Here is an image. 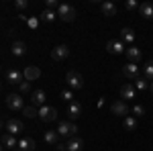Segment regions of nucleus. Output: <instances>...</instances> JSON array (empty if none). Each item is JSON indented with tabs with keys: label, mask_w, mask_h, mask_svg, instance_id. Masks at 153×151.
I'll list each match as a JSON object with an SVG mask.
<instances>
[{
	"label": "nucleus",
	"mask_w": 153,
	"mask_h": 151,
	"mask_svg": "<svg viewBox=\"0 0 153 151\" xmlns=\"http://www.w3.org/2000/svg\"><path fill=\"white\" fill-rule=\"evenodd\" d=\"M19 149L21 151H35V139L31 137H23L19 141Z\"/></svg>",
	"instance_id": "nucleus-20"
},
{
	"label": "nucleus",
	"mask_w": 153,
	"mask_h": 151,
	"mask_svg": "<svg viewBox=\"0 0 153 151\" xmlns=\"http://www.w3.org/2000/svg\"><path fill=\"white\" fill-rule=\"evenodd\" d=\"M57 16L61 19V21H65V23H74L76 16H78V12H76V8H74L71 4H59Z\"/></svg>",
	"instance_id": "nucleus-3"
},
{
	"label": "nucleus",
	"mask_w": 153,
	"mask_h": 151,
	"mask_svg": "<svg viewBox=\"0 0 153 151\" xmlns=\"http://www.w3.org/2000/svg\"><path fill=\"white\" fill-rule=\"evenodd\" d=\"M19 90H21V94H27L29 92V90H31V82H21V84H19Z\"/></svg>",
	"instance_id": "nucleus-33"
},
{
	"label": "nucleus",
	"mask_w": 153,
	"mask_h": 151,
	"mask_svg": "<svg viewBox=\"0 0 153 151\" xmlns=\"http://www.w3.org/2000/svg\"><path fill=\"white\" fill-rule=\"evenodd\" d=\"M125 55H127V59H129V63H139L141 57H143V51L139 49V47H135V45H129L127 51H125Z\"/></svg>",
	"instance_id": "nucleus-10"
},
{
	"label": "nucleus",
	"mask_w": 153,
	"mask_h": 151,
	"mask_svg": "<svg viewBox=\"0 0 153 151\" xmlns=\"http://www.w3.org/2000/svg\"><path fill=\"white\" fill-rule=\"evenodd\" d=\"M39 118H41L43 123H53V121L57 118V110H55L53 106H41V108H39Z\"/></svg>",
	"instance_id": "nucleus-8"
},
{
	"label": "nucleus",
	"mask_w": 153,
	"mask_h": 151,
	"mask_svg": "<svg viewBox=\"0 0 153 151\" xmlns=\"http://www.w3.org/2000/svg\"><path fill=\"white\" fill-rule=\"evenodd\" d=\"M139 12H141L143 19H149V21H151L153 19V4L151 2H143L141 6H139Z\"/></svg>",
	"instance_id": "nucleus-21"
},
{
	"label": "nucleus",
	"mask_w": 153,
	"mask_h": 151,
	"mask_svg": "<svg viewBox=\"0 0 153 151\" xmlns=\"http://www.w3.org/2000/svg\"><path fill=\"white\" fill-rule=\"evenodd\" d=\"M68 55H70V47L68 45H57L51 49V59L53 61H63Z\"/></svg>",
	"instance_id": "nucleus-9"
},
{
	"label": "nucleus",
	"mask_w": 153,
	"mask_h": 151,
	"mask_svg": "<svg viewBox=\"0 0 153 151\" xmlns=\"http://www.w3.org/2000/svg\"><path fill=\"white\" fill-rule=\"evenodd\" d=\"M23 115L27 116V118H35V116H39V110H37L33 104H29V106H25V108H23Z\"/></svg>",
	"instance_id": "nucleus-28"
},
{
	"label": "nucleus",
	"mask_w": 153,
	"mask_h": 151,
	"mask_svg": "<svg viewBox=\"0 0 153 151\" xmlns=\"http://www.w3.org/2000/svg\"><path fill=\"white\" fill-rule=\"evenodd\" d=\"M106 49H108V53H112V55H123V53L127 51V47H125V43H123L120 39H110V41L106 43Z\"/></svg>",
	"instance_id": "nucleus-7"
},
{
	"label": "nucleus",
	"mask_w": 153,
	"mask_h": 151,
	"mask_svg": "<svg viewBox=\"0 0 153 151\" xmlns=\"http://www.w3.org/2000/svg\"><path fill=\"white\" fill-rule=\"evenodd\" d=\"M10 51H12L14 57H23V55H27V43H25V41H14L12 47H10Z\"/></svg>",
	"instance_id": "nucleus-17"
},
{
	"label": "nucleus",
	"mask_w": 153,
	"mask_h": 151,
	"mask_svg": "<svg viewBox=\"0 0 153 151\" xmlns=\"http://www.w3.org/2000/svg\"><path fill=\"white\" fill-rule=\"evenodd\" d=\"M61 100H65V102H74V90H70V88H68V90H61Z\"/></svg>",
	"instance_id": "nucleus-29"
},
{
	"label": "nucleus",
	"mask_w": 153,
	"mask_h": 151,
	"mask_svg": "<svg viewBox=\"0 0 153 151\" xmlns=\"http://www.w3.org/2000/svg\"><path fill=\"white\" fill-rule=\"evenodd\" d=\"M6 106H8L10 110H23L25 108L23 96H21L19 92H10L8 96H6Z\"/></svg>",
	"instance_id": "nucleus-4"
},
{
	"label": "nucleus",
	"mask_w": 153,
	"mask_h": 151,
	"mask_svg": "<svg viewBox=\"0 0 153 151\" xmlns=\"http://www.w3.org/2000/svg\"><path fill=\"white\" fill-rule=\"evenodd\" d=\"M65 84L70 86V90H82L84 88V76L76 70H70L65 74Z\"/></svg>",
	"instance_id": "nucleus-1"
},
{
	"label": "nucleus",
	"mask_w": 153,
	"mask_h": 151,
	"mask_svg": "<svg viewBox=\"0 0 153 151\" xmlns=\"http://www.w3.org/2000/svg\"><path fill=\"white\" fill-rule=\"evenodd\" d=\"M80 115H82V106L78 104V102H71L70 108H68V116H70V121L74 123L76 118H80Z\"/></svg>",
	"instance_id": "nucleus-19"
},
{
	"label": "nucleus",
	"mask_w": 153,
	"mask_h": 151,
	"mask_svg": "<svg viewBox=\"0 0 153 151\" xmlns=\"http://www.w3.org/2000/svg\"><path fill=\"white\" fill-rule=\"evenodd\" d=\"M0 141H2V147H4V149H16V147H19L16 137H14V135H10V133H4Z\"/></svg>",
	"instance_id": "nucleus-15"
},
{
	"label": "nucleus",
	"mask_w": 153,
	"mask_h": 151,
	"mask_svg": "<svg viewBox=\"0 0 153 151\" xmlns=\"http://www.w3.org/2000/svg\"><path fill=\"white\" fill-rule=\"evenodd\" d=\"M43 139H45V143H47V145H57V141H59V133H57V131H45Z\"/></svg>",
	"instance_id": "nucleus-24"
},
{
	"label": "nucleus",
	"mask_w": 153,
	"mask_h": 151,
	"mask_svg": "<svg viewBox=\"0 0 153 151\" xmlns=\"http://www.w3.org/2000/svg\"><path fill=\"white\" fill-rule=\"evenodd\" d=\"M12 151H21V149H19V147H16V149H12Z\"/></svg>",
	"instance_id": "nucleus-39"
},
{
	"label": "nucleus",
	"mask_w": 153,
	"mask_h": 151,
	"mask_svg": "<svg viewBox=\"0 0 153 151\" xmlns=\"http://www.w3.org/2000/svg\"><path fill=\"white\" fill-rule=\"evenodd\" d=\"M12 6H14L16 10H25V8H29V0H14Z\"/></svg>",
	"instance_id": "nucleus-31"
},
{
	"label": "nucleus",
	"mask_w": 153,
	"mask_h": 151,
	"mask_svg": "<svg viewBox=\"0 0 153 151\" xmlns=\"http://www.w3.org/2000/svg\"><path fill=\"white\" fill-rule=\"evenodd\" d=\"M143 78L147 82H153V59H149V61L143 65Z\"/></svg>",
	"instance_id": "nucleus-25"
},
{
	"label": "nucleus",
	"mask_w": 153,
	"mask_h": 151,
	"mask_svg": "<svg viewBox=\"0 0 153 151\" xmlns=\"http://www.w3.org/2000/svg\"><path fill=\"white\" fill-rule=\"evenodd\" d=\"M4 76H6V82H8V84H21V82H25L23 78V71H19V70H14V68H12V70H6V74H4Z\"/></svg>",
	"instance_id": "nucleus-13"
},
{
	"label": "nucleus",
	"mask_w": 153,
	"mask_h": 151,
	"mask_svg": "<svg viewBox=\"0 0 153 151\" xmlns=\"http://www.w3.org/2000/svg\"><path fill=\"white\" fill-rule=\"evenodd\" d=\"M123 127L125 131H135L137 129V116H127V118H123Z\"/></svg>",
	"instance_id": "nucleus-26"
},
{
	"label": "nucleus",
	"mask_w": 153,
	"mask_h": 151,
	"mask_svg": "<svg viewBox=\"0 0 153 151\" xmlns=\"http://www.w3.org/2000/svg\"><path fill=\"white\" fill-rule=\"evenodd\" d=\"M149 90H151V94H153V82H151V86H149Z\"/></svg>",
	"instance_id": "nucleus-38"
},
{
	"label": "nucleus",
	"mask_w": 153,
	"mask_h": 151,
	"mask_svg": "<svg viewBox=\"0 0 153 151\" xmlns=\"http://www.w3.org/2000/svg\"><path fill=\"white\" fill-rule=\"evenodd\" d=\"M141 4L137 2V0H125V8L127 10H135V8H139Z\"/></svg>",
	"instance_id": "nucleus-32"
},
{
	"label": "nucleus",
	"mask_w": 153,
	"mask_h": 151,
	"mask_svg": "<svg viewBox=\"0 0 153 151\" xmlns=\"http://www.w3.org/2000/svg\"><path fill=\"white\" fill-rule=\"evenodd\" d=\"M131 98H135V86L127 82V84L120 86V100L127 102V100H131Z\"/></svg>",
	"instance_id": "nucleus-14"
},
{
	"label": "nucleus",
	"mask_w": 153,
	"mask_h": 151,
	"mask_svg": "<svg viewBox=\"0 0 153 151\" xmlns=\"http://www.w3.org/2000/svg\"><path fill=\"white\" fill-rule=\"evenodd\" d=\"M4 131L10 133V135H19V133L25 131V125L19 118H6V121H4Z\"/></svg>",
	"instance_id": "nucleus-5"
},
{
	"label": "nucleus",
	"mask_w": 153,
	"mask_h": 151,
	"mask_svg": "<svg viewBox=\"0 0 153 151\" xmlns=\"http://www.w3.org/2000/svg\"><path fill=\"white\" fill-rule=\"evenodd\" d=\"M45 8H49V10H53V8H59L57 0H47V2H45Z\"/></svg>",
	"instance_id": "nucleus-34"
},
{
	"label": "nucleus",
	"mask_w": 153,
	"mask_h": 151,
	"mask_svg": "<svg viewBox=\"0 0 153 151\" xmlns=\"http://www.w3.org/2000/svg\"><path fill=\"white\" fill-rule=\"evenodd\" d=\"M45 98H47L45 90H33L31 92V104L33 106H45Z\"/></svg>",
	"instance_id": "nucleus-12"
},
{
	"label": "nucleus",
	"mask_w": 153,
	"mask_h": 151,
	"mask_svg": "<svg viewBox=\"0 0 153 151\" xmlns=\"http://www.w3.org/2000/svg\"><path fill=\"white\" fill-rule=\"evenodd\" d=\"M27 25H29L31 29H37V27H39V19H27Z\"/></svg>",
	"instance_id": "nucleus-36"
},
{
	"label": "nucleus",
	"mask_w": 153,
	"mask_h": 151,
	"mask_svg": "<svg viewBox=\"0 0 153 151\" xmlns=\"http://www.w3.org/2000/svg\"><path fill=\"white\" fill-rule=\"evenodd\" d=\"M110 112L114 116H123V118H127L129 116V106L125 100H114L112 104H110Z\"/></svg>",
	"instance_id": "nucleus-6"
},
{
	"label": "nucleus",
	"mask_w": 153,
	"mask_h": 151,
	"mask_svg": "<svg viewBox=\"0 0 153 151\" xmlns=\"http://www.w3.org/2000/svg\"><path fill=\"white\" fill-rule=\"evenodd\" d=\"M41 21H45V23H53L55 19H57V12L55 10H49V8H45V10L41 12V16H39Z\"/></svg>",
	"instance_id": "nucleus-27"
},
{
	"label": "nucleus",
	"mask_w": 153,
	"mask_h": 151,
	"mask_svg": "<svg viewBox=\"0 0 153 151\" xmlns=\"http://www.w3.org/2000/svg\"><path fill=\"white\" fill-rule=\"evenodd\" d=\"M55 131L59 133V137H70V139H76V137H78V125H76V123L61 121Z\"/></svg>",
	"instance_id": "nucleus-2"
},
{
	"label": "nucleus",
	"mask_w": 153,
	"mask_h": 151,
	"mask_svg": "<svg viewBox=\"0 0 153 151\" xmlns=\"http://www.w3.org/2000/svg\"><path fill=\"white\" fill-rule=\"evenodd\" d=\"M68 151H82L84 149V141L80 139V137H76V139H70L68 141Z\"/></svg>",
	"instance_id": "nucleus-23"
},
{
	"label": "nucleus",
	"mask_w": 153,
	"mask_h": 151,
	"mask_svg": "<svg viewBox=\"0 0 153 151\" xmlns=\"http://www.w3.org/2000/svg\"><path fill=\"white\" fill-rule=\"evenodd\" d=\"M123 74H125L129 80H137V78H141V76H139V65H137V63H127V65L123 68Z\"/></svg>",
	"instance_id": "nucleus-16"
},
{
	"label": "nucleus",
	"mask_w": 153,
	"mask_h": 151,
	"mask_svg": "<svg viewBox=\"0 0 153 151\" xmlns=\"http://www.w3.org/2000/svg\"><path fill=\"white\" fill-rule=\"evenodd\" d=\"M120 41H123V43H133V41H135V31H133L131 27H125V29L120 31Z\"/></svg>",
	"instance_id": "nucleus-22"
},
{
	"label": "nucleus",
	"mask_w": 153,
	"mask_h": 151,
	"mask_svg": "<svg viewBox=\"0 0 153 151\" xmlns=\"http://www.w3.org/2000/svg\"><path fill=\"white\" fill-rule=\"evenodd\" d=\"M133 112H135V116H143L145 115V108H143L141 104H137L135 108H133Z\"/></svg>",
	"instance_id": "nucleus-35"
},
{
	"label": "nucleus",
	"mask_w": 153,
	"mask_h": 151,
	"mask_svg": "<svg viewBox=\"0 0 153 151\" xmlns=\"http://www.w3.org/2000/svg\"><path fill=\"white\" fill-rule=\"evenodd\" d=\"M57 151H68V147H59V149Z\"/></svg>",
	"instance_id": "nucleus-37"
},
{
	"label": "nucleus",
	"mask_w": 153,
	"mask_h": 151,
	"mask_svg": "<svg viewBox=\"0 0 153 151\" xmlns=\"http://www.w3.org/2000/svg\"><path fill=\"white\" fill-rule=\"evenodd\" d=\"M135 88H137V90H147L149 84H147L145 78H137V80H135Z\"/></svg>",
	"instance_id": "nucleus-30"
},
{
	"label": "nucleus",
	"mask_w": 153,
	"mask_h": 151,
	"mask_svg": "<svg viewBox=\"0 0 153 151\" xmlns=\"http://www.w3.org/2000/svg\"><path fill=\"white\" fill-rule=\"evenodd\" d=\"M100 12L104 14V16H117V6H114V2H110V0H106L100 4Z\"/></svg>",
	"instance_id": "nucleus-18"
},
{
	"label": "nucleus",
	"mask_w": 153,
	"mask_h": 151,
	"mask_svg": "<svg viewBox=\"0 0 153 151\" xmlns=\"http://www.w3.org/2000/svg\"><path fill=\"white\" fill-rule=\"evenodd\" d=\"M23 76H25V80L27 82H35L41 78V70L37 68V65H27L23 70Z\"/></svg>",
	"instance_id": "nucleus-11"
}]
</instances>
